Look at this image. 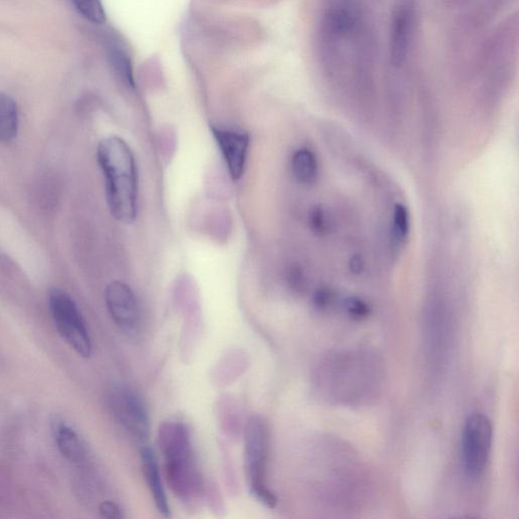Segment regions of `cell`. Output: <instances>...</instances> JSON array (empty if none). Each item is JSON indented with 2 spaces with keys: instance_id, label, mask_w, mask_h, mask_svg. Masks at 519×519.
<instances>
[{
  "instance_id": "cell-15",
  "label": "cell",
  "mask_w": 519,
  "mask_h": 519,
  "mask_svg": "<svg viewBox=\"0 0 519 519\" xmlns=\"http://www.w3.org/2000/svg\"><path fill=\"white\" fill-rule=\"evenodd\" d=\"M74 7L91 23L102 25L107 17L102 0H72Z\"/></svg>"
},
{
  "instance_id": "cell-21",
  "label": "cell",
  "mask_w": 519,
  "mask_h": 519,
  "mask_svg": "<svg viewBox=\"0 0 519 519\" xmlns=\"http://www.w3.org/2000/svg\"><path fill=\"white\" fill-rule=\"evenodd\" d=\"M475 2L477 0H441L444 7L453 11L467 9Z\"/></svg>"
},
{
  "instance_id": "cell-2",
  "label": "cell",
  "mask_w": 519,
  "mask_h": 519,
  "mask_svg": "<svg viewBox=\"0 0 519 519\" xmlns=\"http://www.w3.org/2000/svg\"><path fill=\"white\" fill-rule=\"evenodd\" d=\"M158 443L171 490L190 504L199 497L202 480L189 427L180 420L165 421L158 432Z\"/></svg>"
},
{
  "instance_id": "cell-7",
  "label": "cell",
  "mask_w": 519,
  "mask_h": 519,
  "mask_svg": "<svg viewBox=\"0 0 519 519\" xmlns=\"http://www.w3.org/2000/svg\"><path fill=\"white\" fill-rule=\"evenodd\" d=\"M415 0H398L390 31V65L392 71L401 72L407 65L414 47L417 29Z\"/></svg>"
},
{
  "instance_id": "cell-23",
  "label": "cell",
  "mask_w": 519,
  "mask_h": 519,
  "mask_svg": "<svg viewBox=\"0 0 519 519\" xmlns=\"http://www.w3.org/2000/svg\"><path fill=\"white\" fill-rule=\"evenodd\" d=\"M350 269L353 273L359 274L363 270V261L360 257H354L350 261Z\"/></svg>"
},
{
  "instance_id": "cell-8",
  "label": "cell",
  "mask_w": 519,
  "mask_h": 519,
  "mask_svg": "<svg viewBox=\"0 0 519 519\" xmlns=\"http://www.w3.org/2000/svg\"><path fill=\"white\" fill-rule=\"evenodd\" d=\"M492 437V423L486 415L476 413L467 419L463 434V463L470 478L477 479L484 473Z\"/></svg>"
},
{
  "instance_id": "cell-14",
  "label": "cell",
  "mask_w": 519,
  "mask_h": 519,
  "mask_svg": "<svg viewBox=\"0 0 519 519\" xmlns=\"http://www.w3.org/2000/svg\"><path fill=\"white\" fill-rule=\"evenodd\" d=\"M292 173L304 185L313 184L318 177L319 166L315 154L309 148H300L291 160Z\"/></svg>"
},
{
  "instance_id": "cell-9",
  "label": "cell",
  "mask_w": 519,
  "mask_h": 519,
  "mask_svg": "<svg viewBox=\"0 0 519 519\" xmlns=\"http://www.w3.org/2000/svg\"><path fill=\"white\" fill-rule=\"evenodd\" d=\"M109 314L117 327L126 335L135 337L140 333L141 315L133 290L121 281L111 282L105 291Z\"/></svg>"
},
{
  "instance_id": "cell-17",
  "label": "cell",
  "mask_w": 519,
  "mask_h": 519,
  "mask_svg": "<svg viewBox=\"0 0 519 519\" xmlns=\"http://www.w3.org/2000/svg\"><path fill=\"white\" fill-rule=\"evenodd\" d=\"M410 231V216L404 205H397L393 217V240L399 246L405 242Z\"/></svg>"
},
{
  "instance_id": "cell-18",
  "label": "cell",
  "mask_w": 519,
  "mask_h": 519,
  "mask_svg": "<svg viewBox=\"0 0 519 519\" xmlns=\"http://www.w3.org/2000/svg\"><path fill=\"white\" fill-rule=\"evenodd\" d=\"M348 315L354 320H364L370 314V308L366 303L357 298H350L345 303Z\"/></svg>"
},
{
  "instance_id": "cell-22",
  "label": "cell",
  "mask_w": 519,
  "mask_h": 519,
  "mask_svg": "<svg viewBox=\"0 0 519 519\" xmlns=\"http://www.w3.org/2000/svg\"><path fill=\"white\" fill-rule=\"evenodd\" d=\"M289 281L295 288L302 287L305 281L302 271L298 268L292 269L290 271Z\"/></svg>"
},
{
  "instance_id": "cell-12",
  "label": "cell",
  "mask_w": 519,
  "mask_h": 519,
  "mask_svg": "<svg viewBox=\"0 0 519 519\" xmlns=\"http://www.w3.org/2000/svg\"><path fill=\"white\" fill-rule=\"evenodd\" d=\"M58 451L68 462L81 466L88 460V449L81 436L68 424L58 421L53 426Z\"/></svg>"
},
{
  "instance_id": "cell-16",
  "label": "cell",
  "mask_w": 519,
  "mask_h": 519,
  "mask_svg": "<svg viewBox=\"0 0 519 519\" xmlns=\"http://www.w3.org/2000/svg\"><path fill=\"white\" fill-rule=\"evenodd\" d=\"M310 227L319 236H326L334 229V219L330 211L321 206H317L310 212Z\"/></svg>"
},
{
  "instance_id": "cell-1",
  "label": "cell",
  "mask_w": 519,
  "mask_h": 519,
  "mask_svg": "<svg viewBox=\"0 0 519 519\" xmlns=\"http://www.w3.org/2000/svg\"><path fill=\"white\" fill-rule=\"evenodd\" d=\"M97 157L111 214L124 225L132 224L137 215L138 174L130 146L118 136L107 137L100 142Z\"/></svg>"
},
{
  "instance_id": "cell-6",
  "label": "cell",
  "mask_w": 519,
  "mask_h": 519,
  "mask_svg": "<svg viewBox=\"0 0 519 519\" xmlns=\"http://www.w3.org/2000/svg\"><path fill=\"white\" fill-rule=\"evenodd\" d=\"M108 405L115 421L137 441L150 436L151 422L140 395L125 385L114 387L108 395Z\"/></svg>"
},
{
  "instance_id": "cell-10",
  "label": "cell",
  "mask_w": 519,
  "mask_h": 519,
  "mask_svg": "<svg viewBox=\"0 0 519 519\" xmlns=\"http://www.w3.org/2000/svg\"><path fill=\"white\" fill-rule=\"evenodd\" d=\"M211 131L231 177L235 181L240 180L246 168L250 145L249 135L218 127H212Z\"/></svg>"
},
{
  "instance_id": "cell-5",
  "label": "cell",
  "mask_w": 519,
  "mask_h": 519,
  "mask_svg": "<svg viewBox=\"0 0 519 519\" xmlns=\"http://www.w3.org/2000/svg\"><path fill=\"white\" fill-rule=\"evenodd\" d=\"M49 310L62 339L79 355L90 358L93 342L76 302L65 291L53 288L48 296Z\"/></svg>"
},
{
  "instance_id": "cell-19",
  "label": "cell",
  "mask_w": 519,
  "mask_h": 519,
  "mask_svg": "<svg viewBox=\"0 0 519 519\" xmlns=\"http://www.w3.org/2000/svg\"><path fill=\"white\" fill-rule=\"evenodd\" d=\"M334 301V293L328 288H321L314 295V305L318 310H327Z\"/></svg>"
},
{
  "instance_id": "cell-20",
  "label": "cell",
  "mask_w": 519,
  "mask_h": 519,
  "mask_svg": "<svg viewBox=\"0 0 519 519\" xmlns=\"http://www.w3.org/2000/svg\"><path fill=\"white\" fill-rule=\"evenodd\" d=\"M99 511L101 516L106 519H120L124 517L120 506L112 500L102 502L99 506Z\"/></svg>"
},
{
  "instance_id": "cell-4",
  "label": "cell",
  "mask_w": 519,
  "mask_h": 519,
  "mask_svg": "<svg viewBox=\"0 0 519 519\" xmlns=\"http://www.w3.org/2000/svg\"><path fill=\"white\" fill-rule=\"evenodd\" d=\"M244 446V468L250 493L263 505L274 508L277 498L267 485L270 432L262 416L253 415L247 421Z\"/></svg>"
},
{
  "instance_id": "cell-3",
  "label": "cell",
  "mask_w": 519,
  "mask_h": 519,
  "mask_svg": "<svg viewBox=\"0 0 519 519\" xmlns=\"http://www.w3.org/2000/svg\"><path fill=\"white\" fill-rule=\"evenodd\" d=\"M518 16L514 14L488 35L475 76L482 79L484 91L497 94L512 81L518 60Z\"/></svg>"
},
{
  "instance_id": "cell-11",
  "label": "cell",
  "mask_w": 519,
  "mask_h": 519,
  "mask_svg": "<svg viewBox=\"0 0 519 519\" xmlns=\"http://www.w3.org/2000/svg\"><path fill=\"white\" fill-rule=\"evenodd\" d=\"M140 459L145 482L152 493L158 511L164 517H170L171 507L155 451L151 447L142 446Z\"/></svg>"
},
{
  "instance_id": "cell-13",
  "label": "cell",
  "mask_w": 519,
  "mask_h": 519,
  "mask_svg": "<svg viewBox=\"0 0 519 519\" xmlns=\"http://www.w3.org/2000/svg\"><path fill=\"white\" fill-rule=\"evenodd\" d=\"M18 132V106L12 97L0 93V143L12 142Z\"/></svg>"
}]
</instances>
